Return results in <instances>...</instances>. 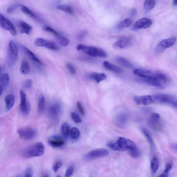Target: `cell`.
<instances>
[{"mask_svg":"<svg viewBox=\"0 0 177 177\" xmlns=\"http://www.w3.org/2000/svg\"><path fill=\"white\" fill-rule=\"evenodd\" d=\"M133 72L136 76L142 78L148 84L157 83L165 85L168 81L167 76L160 72L140 69H135Z\"/></svg>","mask_w":177,"mask_h":177,"instance_id":"1","label":"cell"},{"mask_svg":"<svg viewBox=\"0 0 177 177\" xmlns=\"http://www.w3.org/2000/svg\"><path fill=\"white\" fill-rule=\"evenodd\" d=\"M107 145L113 150L121 152L130 151L136 147L134 142L123 137H119L116 142H109Z\"/></svg>","mask_w":177,"mask_h":177,"instance_id":"2","label":"cell"},{"mask_svg":"<svg viewBox=\"0 0 177 177\" xmlns=\"http://www.w3.org/2000/svg\"><path fill=\"white\" fill-rule=\"evenodd\" d=\"M44 151L43 144L38 142L25 148L22 153V155L25 158L40 157L43 155Z\"/></svg>","mask_w":177,"mask_h":177,"instance_id":"3","label":"cell"},{"mask_svg":"<svg viewBox=\"0 0 177 177\" xmlns=\"http://www.w3.org/2000/svg\"><path fill=\"white\" fill-rule=\"evenodd\" d=\"M77 49L78 50L82 51L91 56H99L101 58L107 57V54L103 49L95 47L86 46L80 44L78 45Z\"/></svg>","mask_w":177,"mask_h":177,"instance_id":"4","label":"cell"},{"mask_svg":"<svg viewBox=\"0 0 177 177\" xmlns=\"http://www.w3.org/2000/svg\"><path fill=\"white\" fill-rule=\"evenodd\" d=\"M152 97L154 103L168 104L177 108V99L175 96L165 94H161Z\"/></svg>","mask_w":177,"mask_h":177,"instance_id":"5","label":"cell"},{"mask_svg":"<svg viewBox=\"0 0 177 177\" xmlns=\"http://www.w3.org/2000/svg\"><path fill=\"white\" fill-rule=\"evenodd\" d=\"M18 49L13 41H10L9 44L7 62L9 67H12L16 63L18 57Z\"/></svg>","mask_w":177,"mask_h":177,"instance_id":"6","label":"cell"},{"mask_svg":"<svg viewBox=\"0 0 177 177\" xmlns=\"http://www.w3.org/2000/svg\"><path fill=\"white\" fill-rule=\"evenodd\" d=\"M17 133L21 139L27 140L34 139L38 134L37 130L30 127H24L17 130Z\"/></svg>","mask_w":177,"mask_h":177,"instance_id":"7","label":"cell"},{"mask_svg":"<svg viewBox=\"0 0 177 177\" xmlns=\"http://www.w3.org/2000/svg\"><path fill=\"white\" fill-rule=\"evenodd\" d=\"M176 38L175 37L166 39L161 41L155 49V52L157 54L162 53L165 49L173 46L175 43Z\"/></svg>","mask_w":177,"mask_h":177,"instance_id":"8","label":"cell"},{"mask_svg":"<svg viewBox=\"0 0 177 177\" xmlns=\"http://www.w3.org/2000/svg\"><path fill=\"white\" fill-rule=\"evenodd\" d=\"M0 27L2 29L9 31L12 35L17 34L16 30L13 24L10 21L0 13Z\"/></svg>","mask_w":177,"mask_h":177,"instance_id":"9","label":"cell"},{"mask_svg":"<svg viewBox=\"0 0 177 177\" xmlns=\"http://www.w3.org/2000/svg\"><path fill=\"white\" fill-rule=\"evenodd\" d=\"M108 155L109 152L108 150L104 148H99L88 152L84 156V158L86 160H91L106 157Z\"/></svg>","mask_w":177,"mask_h":177,"instance_id":"10","label":"cell"},{"mask_svg":"<svg viewBox=\"0 0 177 177\" xmlns=\"http://www.w3.org/2000/svg\"><path fill=\"white\" fill-rule=\"evenodd\" d=\"M148 126L153 130L159 131L162 128L160 114L156 113H153L148 120Z\"/></svg>","mask_w":177,"mask_h":177,"instance_id":"11","label":"cell"},{"mask_svg":"<svg viewBox=\"0 0 177 177\" xmlns=\"http://www.w3.org/2000/svg\"><path fill=\"white\" fill-rule=\"evenodd\" d=\"M35 45L38 47H45L53 50H58L59 46L56 44L50 42L47 40L41 38H36L34 41Z\"/></svg>","mask_w":177,"mask_h":177,"instance_id":"12","label":"cell"},{"mask_svg":"<svg viewBox=\"0 0 177 177\" xmlns=\"http://www.w3.org/2000/svg\"><path fill=\"white\" fill-rule=\"evenodd\" d=\"M20 108L22 112L25 115H27L30 110V106L27 102V96L25 92L21 90L20 92Z\"/></svg>","mask_w":177,"mask_h":177,"instance_id":"13","label":"cell"},{"mask_svg":"<svg viewBox=\"0 0 177 177\" xmlns=\"http://www.w3.org/2000/svg\"><path fill=\"white\" fill-rule=\"evenodd\" d=\"M152 23V20L150 19L147 18H142L135 22L133 27V29L135 30L146 29L150 27Z\"/></svg>","mask_w":177,"mask_h":177,"instance_id":"14","label":"cell"},{"mask_svg":"<svg viewBox=\"0 0 177 177\" xmlns=\"http://www.w3.org/2000/svg\"><path fill=\"white\" fill-rule=\"evenodd\" d=\"M134 100L137 105H148L154 103L152 97L149 95L135 96Z\"/></svg>","mask_w":177,"mask_h":177,"instance_id":"15","label":"cell"},{"mask_svg":"<svg viewBox=\"0 0 177 177\" xmlns=\"http://www.w3.org/2000/svg\"><path fill=\"white\" fill-rule=\"evenodd\" d=\"M49 145L54 148L60 147L65 144L64 140L58 136H54L49 138L48 140Z\"/></svg>","mask_w":177,"mask_h":177,"instance_id":"16","label":"cell"},{"mask_svg":"<svg viewBox=\"0 0 177 177\" xmlns=\"http://www.w3.org/2000/svg\"><path fill=\"white\" fill-rule=\"evenodd\" d=\"M130 42V38L124 37L119 39L113 45V47L115 49H121L126 47Z\"/></svg>","mask_w":177,"mask_h":177,"instance_id":"17","label":"cell"},{"mask_svg":"<svg viewBox=\"0 0 177 177\" xmlns=\"http://www.w3.org/2000/svg\"><path fill=\"white\" fill-rule=\"evenodd\" d=\"M20 47L28 58L39 64L40 65L42 64V63L39 59L36 57L35 54L32 51H31L30 49L22 45H20Z\"/></svg>","mask_w":177,"mask_h":177,"instance_id":"18","label":"cell"},{"mask_svg":"<svg viewBox=\"0 0 177 177\" xmlns=\"http://www.w3.org/2000/svg\"><path fill=\"white\" fill-rule=\"evenodd\" d=\"M17 24L20 28V33L28 35L32 30V27L27 23L23 20L18 21Z\"/></svg>","mask_w":177,"mask_h":177,"instance_id":"19","label":"cell"},{"mask_svg":"<svg viewBox=\"0 0 177 177\" xmlns=\"http://www.w3.org/2000/svg\"><path fill=\"white\" fill-rule=\"evenodd\" d=\"M60 110V107L57 103L52 106L49 109V113L52 118L55 120H58L59 114Z\"/></svg>","mask_w":177,"mask_h":177,"instance_id":"20","label":"cell"},{"mask_svg":"<svg viewBox=\"0 0 177 177\" xmlns=\"http://www.w3.org/2000/svg\"><path fill=\"white\" fill-rule=\"evenodd\" d=\"M103 65L106 69L116 74H120L122 72V70L120 67L110 63L108 61L104 62Z\"/></svg>","mask_w":177,"mask_h":177,"instance_id":"21","label":"cell"},{"mask_svg":"<svg viewBox=\"0 0 177 177\" xmlns=\"http://www.w3.org/2000/svg\"><path fill=\"white\" fill-rule=\"evenodd\" d=\"M132 23L133 21L132 19L127 18L119 22L117 25L116 28L118 30H123L129 27L132 24Z\"/></svg>","mask_w":177,"mask_h":177,"instance_id":"22","label":"cell"},{"mask_svg":"<svg viewBox=\"0 0 177 177\" xmlns=\"http://www.w3.org/2000/svg\"><path fill=\"white\" fill-rule=\"evenodd\" d=\"M90 78L94 80L96 82L99 83L107 78L106 75L103 73L93 72L89 75Z\"/></svg>","mask_w":177,"mask_h":177,"instance_id":"23","label":"cell"},{"mask_svg":"<svg viewBox=\"0 0 177 177\" xmlns=\"http://www.w3.org/2000/svg\"><path fill=\"white\" fill-rule=\"evenodd\" d=\"M15 102V97L13 95L10 94L6 96L5 99L6 107L8 111H9L13 106Z\"/></svg>","mask_w":177,"mask_h":177,"instance_id":"24","label":"cell"},{"mask_svg":"<svg viewBox=\"0 0 177 177\" xmlns=\"http://www.w3.org/2000/svg\"><path fill=\"white\" fill-rule=\"evenodd\" d=\"M30 71V67L29 63L27 61L23 60L22 61L20 69V71L22 74H27Z\"/></svg>","mask_w":177,"mask_h":177,"instance_id":"25","label":"cell"},{"mask_svg":"<svg viewBox=\"0 0 177 177\" xmlns=\"http://www.w3.org/2000/svg\"><path fill=\"white\" fill-rule=\"evenodd\" d=\"M116 60L119 64L127 68H131L133 67V66L131 62L123 57H118L116 58Z\"/></svg>","mask_w":177,"mask_h":177,"instance_id":"26","label":"cell"},{"mask_svg":"<svg viewBox=\"0 0 177 177\" xmlns=\"http://www.w3.org/2000/svg\"><path fill=\"white\" fill-rule=\"evenodd\" d=\"M9 80L10 78L8 74H2L0 77V86L3 89L8 85Z\"/></svg>","mask_w":177,"mask_h":177,"instance_id":"27","label":"cell"},{"mask_svg":"<svg viewBox=\"0 0 177 177\" xmlns=\"http://www.w3.org/2000/svg\"><path fill=\"white\" fill-rule=\"evenodd\" d=\"M20 8L23 13L30 17L33 18H36L34 13L29 8L24 5H20Z\"/></svg>","mask_w":177,"mask_h":177,"instance_id":"28","label":"cell"},{"mask_svg":"<svg viewBox=\"0 0 177 177\" xmlns=\"http://www.w3.org/2000/svg\"><path fill=\"white\" fill-rule=\"evenodd\" d=\"M155 2L154 1H146L143 5L145 12H148L154 8L155 6Z\"/></svg>","mask_w":177,"mask_h":177,"instance_id":"29","label":"cell"},{"mask_svg":"<svg viewBox=\"0 0 177 177\" xmlns=\"http://www.w3.org/2000/svg\"><path fill=\"white\" fill-rule=\"evenodd\" d=\"M61 129L63 136L66 138L68 137L71 132L69 125L67 123H64L62 125Z\"/></svg>","mask_w":177,"mask_h":177,"instance_id":"30","label":"cell"},{"mask_svg":"<svg viewBox=\"0 0 177 177\" xmlns=\"http://www.w3.org/2000/svg\"><path fill=\"white\" fill-rule=\"evenodd\" d=\"M45 109V97L43 96H41L39 100L38 109L40 113H43Z\"/></svg>","mask_w":177,"mask_h":177,"instance_id":"31","label":"cell"},{"mask_svg":"<svg viewBox=\"0 0 177 177\" xmlns=\"http://www.w3.org/2000/svg\"><path fill=\"white\" fill-rule=\"evenodd\" d=\"M159 163L158 159L156 157L153 158L151 162V168L153 174L155 173L158 170Z\"/></svg>","mask_w":177,"mask_h":177,"instance_id":"32","label":"cell"},{"mask_svg":"<svg viewBox=\"0 0 177 177\" xmlns=\"http://www.w3.org/2000/svg\"><path fill=\"white\" fill-rule=\"evenodd\" d=\"M142 131L147 139L148 141L150 143L152 149L153 150H154L155 147V143L149 132H148L146 129L144 128L142 129Z\"/></svg>","mask_w":177,"mask_h":177,"instance_id":"33","label":"cell"},{"mask_svg":"<svg viewBox=\"0 0 177 177\" xmlns=\"http://www.w3.org/2000/svg\"><path fill=\"white\" fill-rule=\"evenodd\" d=\"M59 42L61 45L63 46H67L69 45V40L68 39L60 34L56 36Z\"/></svg>","mask_w":177,"mask_h":177,"instance_id":"34","label":"cell"},{"mask_svg":"<svg viewBox=\"0 0 177 177\" xmlns=\"http://www.w3.org/2000/svg\"><path fill=\"white\" fill-rule=\"evenodd\" d=\"M57 9L68 13L70 14L73 13V11L72 8L68 6V5H59L57 6Z\"/></svg>","mask_w":177,"mask_h":177,"instance_id":"35","label":"cell"},{"mask_svg":"<svg viewBox=\"0 0 177 177\" xmlns=\"http://www.w3.org/2000/svg\"><path fill=\"white\" fill-rule=\"evenodd\" d=\"M70 134L72 139H77L80 136V132L79 130L76 127H74L71 130Z\"/></svg>","mask_w":177,"mask_h":177,"instance_id":"36","label":"cell"},{"mask_svg":"<svg viewBox=\"0 0 177 177\" xmlns=\"http://www.w3.org/2000/svg\"><path fill=\"white\" fill-rule=\"evenodd\" d=\"M128 119V115L126 114H121L118 116V121L121 124H124Z\"/></svg>","mask_w":177,"mask_h":177,"instance_id":"37","label":"cell"},{"mask_svg":"<svg viewBox=\"0 0 177 177\" xmlns=\"http://www.w3.org/2000/svg\"><path fill=\"white\" fill-rule=\"evenodd\" d=\"M130 154L132 156V157L134 158L139 157L141 155L139 150H138L137 147L132 150H130Z\"/></svg>","mask_w":177,"mask_h":177,"instance_id":"38","label":"cell"},{"mask_svg":"<svg viewBox=\"0 0 177 177\" xmlns=\"http://www.w3.org/2000/svg\"><path fill=\"white\" fill-rule=\"evenodd\" d=\"M74 165H71L67 169L65 173V177H71L74 173Z\"/></svg>","mask_w":177,"mask_h":177,"instance_id":"39","label":"cell"},{"mask_svg":"<svg viewBox=\"0 0 177 177\" xmlns=\"http://www.w3.org/2000/svg\"><path fill=\"white\" fill-rule=\"evenodd\" d=\"M62 165V162L61 161H57L54 164L53 168L54 172L56 173L59 170V169L61 167Z\"/></svg>","mask_w":177,"mask_h":177,"instance_id":"40","label":"cell"},{"mask_svg":"<svg viewBox=\"0 0 177 177\" xmlns=\"http://www.w3.org/2000/svg\"><path fill=\"white\" fill-rule=\"evenodd\" d=\"M32 81L31 79H27L23 83V86L26 89H30L32 87Z\"/></svg>","mask_w":177,"mask_h":177,"instance_id":"41","label":"cell"},{"mask_svg":"<svg viewBox=\"0 0 177 177\" xmlns=\"http://www.w3.org/2000/svg\"><path fill=\"white\" fill-rule=\"evenodd\" d=\"M20 5L19 4H16L12 5L7 9V11L9 13H11L13 12L16 10L18 8L20 7Z\"/></svg>","mask_w":177,"mask_h":177,"instance_id":"42","label":"cell"},{"mask_svg":"<svg viewBox=\"0 0 177 177\" xmlns=\"http://www.w3.org/2000/svg\"><path fill=\"white\" fill-rule=\"evenodd\" d=\"M44 29L47 32H49L53 34L56 35V36L60 35V34L57 32L56 30H55L53 28H52L50 27H48V26H46L44 27Z\"/></svg>","mask_w":177,"mask_h":177,"instance_id":"43","label":"cell"},{"mask_svg":"<svg viewBox=\"0 0 177 177\" xmlns=\"http://www.w3.org/2000/svg\"><path fill=\"white\" fill-rule=\"evenodd\" d=\"M71 116L74 120L77 123H81L82 121L81 119L76 113L74 112L71 113Z\"/></svg>","mask_w":177,"mask_h":177,"instance_id":"44","label":"cell"},{"mask_svg":"<svg viewBox=\"0 0 177 177\" xmlns=\"http://www.w3.org/2000/svg\"><path fill=\"white\" fill-rule=\"evenodd\" d=\"M87 31H81L77 35V38L79 40H82L87 35Z\"/></svg>","mask_w":177,"mask_h":177,"instance_id":"45","label":"cell"},{"mask_svg":"<svg viewBox=\"0 0 177 177\" xmlns=\"http://www.w3.org/2000/svg\"><path fill=\"white\" fill-rule=\"evenodd\" d=\"M67 67L69 71L73 74H74L76 72L74 67L71 64L68 63L67 64Z\"/></svg>","mask_w":177,"mask_h":177,"instance_id":"46","label":"cell"},{"mask_svg":"<svg viewBox=\"0 0 177 177\" xmlns=\"http://www.w3.org/2000/svg\"><path fill=\"white\" fill-rule=\"evenodd\" d=\"M25 177H33L32 170L31 168H28L26 170Z\"/></svg>","mask_w":177,"mask_h":177,"instance_id":"47","label":"cell"},{"mask_svg":"<svg viewBox=\"0 0 177 177\" xmlns=\"http://www.w3.org/2000/svg\"><path fill=\"white\" fill-rule=\"evenodd\" d=\"M77 106L78 110L79 111L80 113L83 115H84L85 112L84 108H83L81 103L79 101L77 103Z\"/></svg>","mask_w":177,"mask_h":177,"instance_id":"48","label":"cell"},{"mask_svg":"<svg viewBox=\"0 0 177 177\" xmlns=\"http://www.w3.org/2000/svg\"><path fill=\"white\" fill-rule=\"evenodd\" d=\"M172 164L171 163H168L166 164L165 166L164 171L166 172H169L172 168Z\"/></svg>","mask_w":177,"mask_h":177,"instance_id":"49","label":"cell"},{"mask_svg":"<svg viewBox=\"0 0 177 177\" xmlns=\"http://www.w3.org/2000/svg\"><path fill=\"white\" fill-rule=\"evenodd\" d=\"M137 13V10L136 8L132 9L130 12V15L132 17L136 16Z\"/></svg>","mask_w":177,"mask_h":177,"instance_id":"50","label":"cell"},{"mask_svg":"<svg viewBox=\"0 0 177 177\" xmlns=\"http://www.w3.org/2000/svg\"><path fill=\"white\" fill-rule=\"evenodd\" d=\"M158 177H168V172L164 171V172Z\"/></svg>","mask_w":177,"mask_h":177,"instance_id":"51","label":"cell"},{"mask_svg":"<svg viewBox=\"0 0 177 177\" xmlns=\"http://www.w3.org/2000/svg\"><path fill=\"white\" fill-rule=\"evenodd\" d=\"M3 89V88H2L1 86H0V97H1V96L2 95Z\"/></svg>","mask_w":177,"mask_h":177,"instance_id":"52","label":"cell"},{"mask_svg":"<svg viewBox=\"0 0 177 177\" xmlns=\"http://www.w3.org/2000/svg\"><path fill=\"white\" fill-rule=\"evenodd\" d=\"M173 4L174 6H177V0H174L173 2Z\"/></svg>","mask_w":177,"mask_h":177,"instance_id":"53","label":"cell"},{"mask_svg":"<svg viewBox=\"0 0 177 177\" xmlns=\"http://www.w3.org/2000/svg\"><path fill=\"white\" fill-rule=\"evenodd\" d=\"M42 177H49V176H48V175H44Z\"/></svg>","mask_w":177,"mask_h":177,"instance_id":"54","label":"cell"},{"mask_svg":"<svg viewBox=\"0 0 177 177\" xmlns=\"http://www.w3.org/2000/svg\"><path fill=\"white\" fill-rule=\"evenodd\" d=\"M1 67H0V74H1Z\"/></svg>","mask_w":177,"mask_h":177,"instance_id":"55","label":"cell"},{"mask_svg":"<svg viewBox=\"0 0 177 177\" xmlns=\"http://www.w3.org/2000/svg\"><path fill=\"white\" fill-rule=\"evenodd\" d=\"M56 177H61L60 176H57Z\"/></svg>","mask_w":177,"mask_h":177,"instance_id":"56","label":"cell"}]
</instances>
